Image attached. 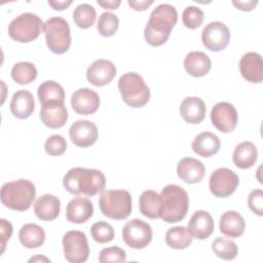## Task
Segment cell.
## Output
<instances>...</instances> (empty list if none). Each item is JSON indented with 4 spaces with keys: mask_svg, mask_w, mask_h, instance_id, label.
<instances>
[{
    "mask_svg": "<svg viewBox=\"0 0 263 263\" xmlns=\"http://www.w3.org/2000/svg\"><path fill=\"white\" fill-rule=\"evenodd\" d=\"M177 21L178 12L173 5L167 3L157 5L150 13L149 21L144 30L146 42L151 46L164 44Z\"/></svg>",
    "mask_w": 263,
    "mask_h": 263,
    "instance_id": "cell-1",
    "label": "cell"
},
{
    "mask_svg": "<svg viewBox=\"0 0 263 263\" xmlns=\"http://www.w3.org/2000/svg\"><path fill=\"white\" fill-rule=\"evenodd\" d=\"M63 185L71 194L93 196L104 191L106 178L99 170L78 166L70 168L66 173L63 179Z\"/></svg>",
    "mask_w": 263,
    "mask_h": 263,
    "instance_id": "cell-2",
    "label": "cell"
},
{
    "mask_svg": "<svg viewBox=\"0 0 263 263\" xmlns=\"http://www.w3.org/2000/svg\"><path fill=\"white\" fill-rule=\"evenodd\" d=\"M160 196V218L164 222L168 224L177 223L186 217L189 208V197L184 188L175 184H168L162 188Z\"/></svg>",
    "mask_w": 263,
    "mask_h": 263,
    "instance_id": "cell-3",
    "label": "cell"
},
{
    "mask_svg": "<svg viewBox=\"0 0 263 263\" xmlns=\"http://www.w3.org/2000/svg\"><path fill=\"white\" fill-rule=\"evenodd\" d=\"M35 197V185L26 179L7 182L1 187V202L6 208L14 211H27L33 203Z\"/></svg>",
    "mask_w": 263,
    "mask_h": 263,
    "instance_id": "cell-4",
    "label": "cell"
},
{
    "mask_svg": "<svg viewBox=\"0 0 263 263\" xmlns=\"http://www.w3.org/2000/svg\"><path fill=\"white\" fill-rule=\"evenodd\" d=\"M118 89L123 102L132 108H141L150 100L149 87L136 72L123 74L118 80Z\"/></svg>",
    "mask_w": 263,
    "mask_h": 263,
    "instance_id": "cell-5",
    "label": "cell"
},
{
    "mask_svg": "<svg viewBox=\"0 0 263 263\" xmlns=\"http://www.w3.org/2000/svg\"><path fill=\"white\" fill-rule=\"evenodd\" d=\"M102 214L113 220H124L132 213V195L123 189L103 191L99 198Z\"/></svg>",
    "mask_w": 263,
    "mask_h": 263,
    "instance_id": "cell-6",
    "label": "cell"
},
{
    "mask_svg": "<svg viewBox=\"0 0 263 263\" xmlns=\"http://www.w3.org/2000/svg\"><path fill=\"white\" fill-rule=\"evenodd\" d=\"M43 32L47 47L57 54L68 51L71 45V32L69 24L60 16L48 18L43 24Z\"/></svg>",
    "mask_w": 263,
    "mask_h": 263,
    "instance_id": "cell-7",
    "label": "cell"
},
{
    "mask_svg": "<svg viewBox=\"0 0 263 263\" xmlns=\"http://www.w3.org/2000/svg\"><path fill=\"white\" fill-rule=\"evenodd\" d=\"M43 29L41 18L31 12H25L14 17L8 25V35L11 39L28 43L37 39Z\"/></svg>",
    "mask_w": 263,
    "mask_h": 263,
    "instance_id": "cell-8",
    "label": "cell"
},
{
    "mask_svg": "<svg viewBox=\"0 0 263 263\" xmlns=\"http://www.w3.org/2000/svg\"><path fill=\"white\" fill-rule=\"evenodd\" d=\"M63 249L66 260L70 263H83L88 259L89 247L86 235L78 230H70L63 236Z\"/></svg>",
    "mask_w": 263,
    "mask_h": 263,
    "instance_id": "cell-9",
    "label": "cell"
},
{
    "mask_svg": "<svg viewBox=\"0 0 263 263\" xmlns=\"http://www.w3.org/2000/svg\"><path fill=\"white\" fill-rule=\"evenodd\" d=\"M122 239L132 249H144L152 240V228L143 220L133 219L123 226Z\"/></svg>",
    "mask_w": 263,
    "mask_h": 263,
    "instance_id": "cell-10",
    "label": "cell"
},
{
    "mask_svg": "<svg viewBox=\"0 0 263 263\" xmlns=\"http://www.w3.org/2000/svg\"><path fill=\"white\" fill-rule=\"evenodd\" d=\"M239 184L238 176L227 167H220L214 171L210 177V191L213 195L225 198L234 193Z\"/></svg>",
    "mask_w": 263,
    "mask_h": 263,
    "instance_id": "cell-11",
    "label": "cell"
},
{
    "mask_svg": "<svg viewBox=\"0 0 263 263\" xmlns=\"http://www.w3.org/2000/svg\"><path fill=\"white\" fill-rule=\"evenodd\" d=\"M201 41L206 49L220 51L228 45L230 41V31L222 22H211L201 32Z\"/></svg>",
    "mask_w": 263,
    "mask_h": 263,
    "instance_id": "cell-12",
    "label": "cell"
},
{
    "mask_svg": "<svg viewBox=\"0 0 263 263\" xmlns=\"http://www.w3.org/2000/svg\"><path fill=\"white\" fill-rule=\"evenodd\" d=\"M211 120L213 125L221 133H231L235 129L238 122L237 111L232 104L219 102L212 108Z\"/></svg>",
    "mask_w": 263,
    "mask_h": 263,
    "instance_id": "cell-13",
    "label": "cell"
},
{
    "mask_svg": "<svg viewBox=\"0 0 263 263\" xmlns=\"http://www.w3.org/2000/svg\"><path fill=\"white\" fill-rule=\"evenodd\" d=\"M72 143L78 147L86 148L93 145L99 137L97 125L89 120H76L69 129Z\"/></svg>",
    "mask_w": 263,
    "mask_h": 263,
    "instance_id": "cell-14",
    "label": "cell"
},
{
    "mask_svg": "<svg viewBox=\"0 0 263 263\" xmlns=\"http://www.w3.org/2000/svg\"><path fill=\"white\" fill-rule=\"evenodd\" d=\"M116 75L115 65L108 60L99 59L91 63L87 68L86 78L95 86H104L109 84Z\"/></svg>",
    "mask_w": 263,
    "mask_h": 263,
    "instance_id": "cell-15",
    "label": "cell"
},
{
    "mask_svg": "<svg viewBox=\"0 0 263 263\" xmlns=\"http://www.w3.org/2000/svg\"><path fill=\"white\" fill-rule=\"evenodd\" d=\"M71 106L77 114L89 115L99 109L100 97L92 89L86 87L79 88L71 97Z\"/></svg>",
    "mask_w": 263,
    "mask_h": 263,
    "instance_id": "cell-16",
    "label": "cell"
},
{
    "mask_svg": "<svg viewBox=\"0 0 263 263\" xmlns=\"http://www.w3.org/2000/svg\"><path fill=\"white\" fill-rule=\"evenodd\" d=\"M241 76L249 82L260 83L263 80V61L258 52L245 53L239 61Z\"/></svg>",
    "mask_w": 263,
    "mask_h": 263,
    "instance_id": "cell-17",
    "label": "cell"
},
{
    "mask_svg": "<svg viewBox=\"0 0 263 263\" xmlns=\"http://www.w3.org/2000/svg\"><path fill=\"white\" fill-rule=\"evenodd\" d=\"M187 228L191 233L192 237L203 240L209 238L213 234L215 224L209 212L199 210L192 215L188 222Z\"/></svg>",
    "mask_w": 263,
    "mask_h": 263,
    "instance_id": "cell-18",
    "label": "cell"
},
{
    "mask_svg": "<svg viewBox=\"0 0 263 263\" xmlns=\"http://www.w3.org/2000/svg\"><path fill=\"white\" fill-rule=\"evenodd\" d=\"M178 177L187 184L199 183L205 174L203 163L192 157L182 158L177 165Z\"/></svg>",
    "mask_w": 263,
    "mask_h": 263,
    "instance_id": "cell-19",
    "label": "cell"
},
{
    "mask_svg": "<svg viewBox=\"0 0 263 263\" xmlns=\"http://www.w3.org/2000/svg\"><path fill=\"white\" fill-rule=\"evenodd\" d=\"M179 112L181 117L190 124L200 123L205 116L206 108L204 102L198 97H187L180 105Z\"/></svg>",
    "mask_w": 263,
    "mask_h": 263,
    "instance_id": "cell-20",
    "label": "cell"
},
{
    "mask_svg": "<svg viewBox=\"0 0 263 263\" xmlns=\"http://www.w3.org/2000/svg\"><path fill=\"white\" fill-rule=\"evenodd\" d=\"M93 214L92 202L83 197L71 199L66 206V218L69 222L75 224L85 223Z\"/></svg>",
    "mask_w": 263,
    "mask_h": 263,
    "instance_id": "cell-21",
    "label": "cell"
},
{
    "mask_svg": "<svg viewBox=\"0 0 263 263\" xmlns=\"http://www.w3.org/2000/svg\"><path fill=\"white\" fill-rule=\"evenodd\" d=\"M61 211L60 199L52 194H43L37 198L34 204V212L38 219L42 221L55 220Z\"/></svg>",
    "mask_w": 263,
    "mask_h": 263,
    "instance_id": "cell-22",
    "label": "cell"
},
{
    "mask_svg": "<svg viewBox=\"0 0 263 263\" xmlns=\"http://www.w3.org/2000/svg\"><path fill=\"white\" fill-rule=\"evenodd\" d=\"M9 108L12 115L16 118L26 119L30 117L35 108L33 95L26 89L17 90L12 96Z\"/></svg>",
    "mask_w": 263,
    "mask_h": 263,
    "instance_id": "cell-23",
    "label": "cell"
},
{
    "mask_svg": "<svg viewBox=\"0 0 263 263\" xmlns=\"http://www.w3.org/2000/svg\"><path fill=\"white\" fill-rule=\"evenodd\" d=\"M40 119L49 128H60L68 120V111L64 104H49L41 106Z\"/></svg>",
    "mask_w": 263,
    "mask_h": 263,
    "instance_id": "cell-24",
    "label": "cell"
},
{
    "mask_svg": "<svg viewBox=\"0 0 263 263\" xmlns=\"http://www.w3.org/2000/svg\"><path fill=\"white\" fill-rule=\"evenodd\" d=\"M191 147L197 155L201 157H211L220 150L221 142L217 135L211 132H202L194 138Z\"/></svg>",
    "mask_w": 263,
    "mask_h": 263,
    "instance_id": "cell-25",
    "label": "cell"
},
{
    "mask_svg": "<svg viewBox=\"0 0 263 263\" xmlns=\"http://www.w3.org/2000/svg\"><path fill=\"white\" fill-rule=\"evenodd\" d=\"M211 67V59L203 51H191L185 57V71L193 77L205 76L210 72Z\"/></svg>",
    "mask_w": 263,
    "mask_h": 263,
    "instance_id": "cell-26",
    "label": "cell"
},
{
    "mask_svg": "<svg viewBox=\"0 0 263 263\" xmlns=\"http://www.w3.org/2000/svg\"><path fill=\"white\" fill-rule=\"evenodd\" d=\"M220 231L231 238L239 237L243 234L246 223L242 216L235 211H227L220 218Z\"/></svg>",
    "mask_w": 263,
    "mask_h": 263,
    "instance_id": "cell-27",
    "label": "cell"
},
{
    "mask_svg": "<svg viewBox=\"0 0 263 263\" xmlns=\"http://www.w3.org/2000/svg\"><path fill=\"white\" fill-rule=\"evenodd\" d=\"M258 158V150L255 144L250 141H245L239 143L233 151L232 160L233 163L241 168L247 170L252 167Z\"/></svg>",
    "mask_w": 263,
    "mask_h": 263,
    "instance_id": "cell-28",
    "label": "cell"
},
{
    "mask_svg": "<svg viewBox=\"0 0 263 263\" xmlns=\"http://www.w3.org/2000/svg\"><path fill=\"white\" fill-rule=\"evenodd\" d=\"M38 99L41 106L49 104H64L65 91L61 84L53 80L42 82L37 89Z\"/></svg>",
    "mask_w": 263,
    "mask_h": 263,
    "instance_id": "cell-29",
    "label": "cell"
},
{
    "mask_svg": "<svg viewBox=\"0 0 263 263\" xmlns=\"http://www.w3.org/2000/svg\"><path fill=\"white\" fill-rule=\"evenodd\" d=\"M139 209L143 216L149 219L160 218L161 196L154 190L143 191L139 198Z\"/></svg>",
    "mask_w": 263,
    "mask_h": 263,
    "instance_id": "cell-30",
    "label": "cell"
},
{
    "mask_svg": "<svg viewBox=\"0 0 263 263\" xmlns=\"http://www.w3.org/2000/svg\"><path fill=\"white\" fill-rule=\"evenodd\" d=\"M21 243L27 249H36L43 245L45 240L44 229L34 223H28L22 226L18 232Z\"/></svg>",
    "mask_w": 263,
    "mask_h": 263,
    "instance_id": "cell-31",
    "label": "cell"
},
{
    "mask_svg": "<svg viewBox=\"0 0 263 263\" xmlns=\"http://www.w3.org/2000/svg\"><path fill=\"white\" fill-rule=\"evenodd\" d=\"M192 235L187 227L175 226L170 228L165 233L166 245L175 250H183L192 242Z\"/></svg>",
    "mask_w": 263,
    "mask_h": 263,
    "instance_id": "cell-32",
    "label": "cell"
},
{
    "mask_svg": "<svg viewBox=\"0 0 263 263\" xmlns=\"http://www.w3.org/2000/svg\"><path fill=\"white\" fill-rule=\"evenodd\" d=\"M12 79L21 85H27L37 78V69L30 62H18L11 69Z\"/></svg>",
    "mask_w": 263,
    "mask_h": 263,
    "instance_id": "cell-33",
    "label": "cell"
},
{
    "mask_svg": "<svg viewBox=\"0 0 263 263\" xmlns=\"http://www.w3.org/2000/svg\"><path fill=\"white\" fill-rule=\"evenodd\" d=\"M97 18V12L92 5L88 3H82L76 6L73 11V20L77 27L81 29L90 28Z\"/></svg>",
    "mask_w": 263,
    "mask_h": 263,
    "instance_id": "cell-34",
    "label": "cell"
},
{
    "mask_svg": "<svg viewBox=\"0 0 263 263\" xmlns=\"http://www.w3.org/2000/svg\"><path fill=\"white\" fill-rule=\"evenodd\" d=\"M212 250L217 257L223 260H233L236 258L238 249L236 243L226 237H216L212 242Z\"/></svg>",
    "mask_w": 263,
    "mask_h": 263,
    "instance_id": "cell-35",
    "label": "cell"
},
{
    "mask_svg": "<svg viewBox=\"0 0 263 263\" xmlns=\"http://www.w3.org/2000/svg\"><path fill=\"white\" fill-rule=\"evenodd\" d=\"M119 27V20L116 14L105 11L99 16L97 30L100 35L104 37H111L113 36Z\"/></svg>",
    "mask_w": 263,
    "mask_h": 263,
    "instance_id": "cell-36",
    "label": "cell"
},
{
    "mask_svg": "<svg viewBox=\"0 0 263 263\" xmlns=\"http://www.w3.org/2000/svg\"><path fill=\"white\" fill-rule=\"evenodd\" d=\"M90 234L95 241L99 243H107L114 238V228L105 221H99L90 227Z\"/></svg>",
    "mask_w": 263,
    "mask_h": 263,
    "instance_id": "cell-37",
    "label": "cell"
},
{
    "mask_svg": "<svg viewBox=\"0 0 263 263\" xmlns=\"http://www.w3.org/2000/svg\"><path fill=\"white\" fill-rule=\"evenodd\" d=\"M204 18L203 11L197 6H187L182 13V22L188 29H197L201 26Z\"/></svg>",
    "mask_w": 263,
    "mask_h": 263,
    "instance_id": "cell-38",
    "label": "cell"
},
{
    "mask_svg": "<svg viewBox=\"0 0 263 263\" xmlns=\"http://www.w3.org/2000/svg\"><path fill=\"white\" fill-rule=\"evenodd\" d=\"M45 152L51 156H59L65 153L67 149V142L61 135H51L44 143Z\"/></svg>",
    "mask_w": 263,
    "mask_h": 263,
    "instance_id": "cell-39",
    "label": "cell"
},
{
    "mask_svg": "<svg viewBox=\"0 0 263 263\" xmlns=\"http://www.w3.org/2000/svg\"><path fill=\"white\" fill-rule=\"evenodd\" d=\"M126 254L125 251L119 247H110L105 248L100 252L99 262L108 263V262H125Z\"/></svg>",
    "mask_w": 263,
    "mask_h": 263,
    "instance_id": "cell-40",
    "label": "cell"
},
{
    "mask_svg": "<svg viewBox=\"0 0 263 263\" xmlns=\"http://www.w3.org/2000/svg\"><path fill=\"white\" fill-rule=\"evenodd\" d=\"M248 205L250 210L257 216L263 215V192L261 189H255L250 192L248 197Z\"/></svg>",
    "mask_w": 263,
    "mask_h": 263,
    "instance_id": "cell-41",
    "label": "cell"
},
{
    "mask_svg": "<svg viewBox=\"0 0 263 263\" xmlns=\"http://www.w3.org/2000/svg\"><path fill=\"white\" fill-rule=\"evenodd\" d=\"M12 234V225L9 221L5 219L0 220V238H1V252L0 254H3L5 250V246L7 240H9L10 236Z\"/></svg>",
    "mask_w": 263,
    "mask_h": 263,
    "instance_id": "cell-42",
    "label": "cell"
},
{
    "mask_svg": "<svg viewBox=\"0 0 263 263\" xmlns=\"http://www.w3.org/2000/svg\"><path fill=\"white\" fill-rule=\"evenodd\" d=\"M128 5L130 8L137 11H143L146 10L151 4H153V0L147 1V0H142V1H137V0H128L127 1Z\"/></svg>",
    "mask_w": 263,
    "mask_h": 263,
    "instance_id": "cell-43",
    "label": "cell"
},
{
    "mask_svg": "<svg viewBox=\"0 0 263 263\" xmlns=\"http://www.w3.org/2000/svg\"><path fill=\"white\" fill-rule=\"evenodd\" d=\"M258 1L257 0H249V1H232V4L237 8L242 11H250L255 8L257 5Z\"/></svg>",
    "mask_w": 263,
    "mask_h": 263,
    "instance_id": "cell-44",
    "label": "cell"
},
{
    "mask_svg": "<svg viewBox=\"0 0 263 263\" xmlns=\"http://www.w3.org/2000/svg\"><path fill=\"white\" fill-rule=\"evenodd\" d=\"M98 4L105 9H116L121 4L120 0H98Z\"/></svg>",
    "mask_w": 263,
    "mask_h": 263,
    "instance_id": "cell-45",
    "label": "cell"
},
{
    "mask_svg": "<svg viewBox=\"0 0 263 263\" xmlns=\"http://www.w3.org/2000/svg\"><path fill=\"white\" fill-rule=\"evenodd\" d=\"M72 4V0H64V1H48V5L51 6L52 9L54 10H64L68 6Z\"/></svg>",
    "mask_w": 263,
    "mask_h": 263,
    "instance_id": "cell-46",
    "label": "cell"
},
{
    "mask_svg": "<svg viewBox=\"0 0 263 263\" xmlns=\"http://www.w3.org/2000/svg\"><path fill=\"white\" fill-rule=\"evenodd\" d=\"M42 261V260H44V261H46V262H48V261H50L49 259H47V258H45V257H34V258H31L30 260H29V262H32V261Z\"/></svg>",
    "mask_w": 263,
    "mask_h": 263,
    "instance_id": "cell-47",
    "label": "cell"
}]
</instances>
